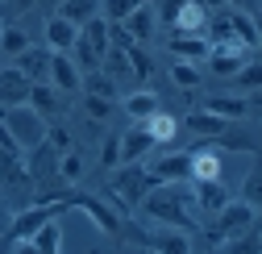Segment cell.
Instances as JSON below:
<instances>
[{
    "mask_svg": "<svg viewBox=\"0 0 262 254\" xmlns=\"http://www.w3.org/2000/svg\"><path fill=\"white\" fill-rule=\"evenodd\" d=\"M138 208L146 217H154L158 225H175V229H187V234L200 229V213H195V200H191V179H162V183H154L142 196Z\"/></svg>",
    "mask_w": 262,
    "mask_h": 254,
    "instance_id": "obj_1",
    "label": "cell"
},
{
    "mask_svg": "<svg viewBox=\"0 0 262 254\" xmlns=\"http://www.w3.org/2000/svg\"><path fill=\"white\" fill-rule=\"evenodd\" d=\"M158 179H154V171L150 167H138V163H117L113 167V179H108V187H104V200L113 204V213L125 221L129 213H134L138 204H142V196L150 192Z\"/></svg>",
    "mask_w": 262,
    "mask_h": 254,
    "instance_id": "obj_2",
    "label": "cell"
},
{
    "mask_svg": "<svg viewBox=\"0 0 262 254\" xmlns=\"http://www.w3.org/2000/svg\"><path fill=\"white\" fill-rule=\"evenodd\" d=\"M254 221H258V208L246 204V200H225L216 213H212V225H208V246L212 250H225L233 238H242L246 229H254Z\"/></svg>",
    "mask_w": 262,
    "mask_h": 254,
    "instance_id": "obj_3",
    "label": "cell"
},
{
    "mask_svg": "<svg viewBox=\"0 0 262 254\" xmlns=\"http://www.w3.org/2000/svg\"><path fill=\"white\" fill-rule=\"evenodd\" d=\"M67 208H71V200H67V196L29 204L25 213H17V217H13V225H9V238H5V246H9V250H29V246H25V238L34 234V229L42 225V221H50V217H58V213H67Z\"/></svg>",
    "mask_w": 262,
    "mask_h": 254,
    "instance_id": "obj_4",
    "label": "cell"
},
{
    "mask_svg": "<svg viewBox=\"0 0 262 254\" xmlns=\"http://www.w3.org/2000/svg\"><path fill=\"white\" fill-rule=\"evenodd\" d=\"M0 121H5V130L13 134V142L21 150L38 146L46 138V117L38 109H29V104H5V109H0Z\"/></svg>",
    "mask_w": 262,
    "mask_h": 254,
    "instance_id": "obj_5",
    "label": "cell"
},
{
    "mask_svg": "<svg viewBox=\"0 0 262 254\" xmlns=\"http://www.w3.org/2000/svg\"><path fill=\"white\" fill-rule=\"evenodd\" d=\"M125 246H146V250H162V254H187V250H191V238H187V229L162 225V229H154V234L125 238Z\"/></svg>",
    "mask_w": 262,
    "mask_h": 254,
    "instance_id": "obj_6",
    "label": "cell"
},
{
    "mask_svg": "<svg viewBox=\"0 0 262 254\" xmlns=\"http://www.w3.org/2000/svg\"><path fill=\"white\" fill-rule=\"evenodd\" d=\"M67 200H71V208H83L100 234H108V238L121 234V217L113 213V204H108L104 196H88V192H79V196H67Z\"/></svg>",
    "mask_w": 262,
    "mask_h": 254,
    "instance_id": "obj_7",
    "label": "cell"
},
{
    "mask_svg": "<svg viewBox=\"0 0 262 254\" xmlns=\"http://www.w3.org/2000/svg\"><path fill=\"white\" fill-rule=\"evenodd\" d=\"M79 79H83V71L75 67V58L67 50H50V75H46V83H54L58 92H79Z\"/></svg>",
    "mask_w": 262,
    "mask_h": 254,
    "instance_id": "obj_8",
    "label": "cell"
},
{
    "mask_svg": "<svg viewBox=\"0 0 262 254\" xmlns=\"http://www.w3.org/2000/svg\"><path fill=\"white\" fill-rule=\"evenodd\" d=\"M212 9L204 5V0H179V13L171 21V34H204Z\"/></svg>",
    "mask_w": 262,
    "mask_h": 254,
    "instance_id": "obj_9",
    "label": "cell"
},
{
    "mask_svg": "<svg viewBox=\"0 0 262 254\" xmlns=\"http://www.w3.org/2000/svg\"><path fill=\"white\" fill-rule=\"evenodd\" d=\"M17 62H13V67L29 79V83H42L46 75H50V46H34V42H29L21 54H13Z\"/></svg>",
    "mask_w": 262,
    "mask_h": 254,
    "instance_id": "obj_10",
    "label": "cell"
},
{
    "mask_svg": "<svg viewBox=\"0 0 262 254\" xmlns=\"http://www.w3.org/2000/svg\"><path fill=\"white\" fill-rule=\"evenodd\" d=\"M154 146H158V142L150 138L146 121H134V125L121 134V163H142V158H146Z\"/></svg>",
    "mask_w": 262,
    "mask_h": 254,
    "instance_id": "obj_11",
    "label": "cell"
},
{
    "mask_svg": "<svg viewBox=\"0 0 262 254\" xmlns=\"http://www.w3.org/2000/svg\"><path fill=\"white\" fill-rule=\"evenodd\" d=\"M191 200H195V213L200 217H212L229 200V192H225L221 179H191Z\"/></svg>",
    "mask_w": 262,
    "mask_h": 254,
    "instance_id": "obj_12",
    "label": "cell"
},
{
    "mask_svg": "<svg viewBox=\"0 0 262 254\" xmlns=\"http://www.w3.org/2000/svg\"><path fill=\"white\" fill-rule=\"evenodd\" d=\"M125 34L134 38V42H150L154 38V29H158V17H154V0H146V5H138L134 13H129L125 21Z\"/></svg>",
    "mask_w": 262,
    "mask_h": 254,
    "instance_id": "obj_13",
    "label": "cell"
},
{
    "mask_svg": "<svg viewBox=\"0 0 262 254\" xmlns=\"http://www.w3.org/2000/svg\"><path fill=\"white\" fill-rule=\"evenodd\" d=\"M25 246L34 250V254H58V250H62V225H58V217L42 221V225L25 238Z\"/></svg>",
    "mask_w": 262,
    "mask_h": 254,
    "instance_id": "obj_14",
    "label": "cell"
},
{
    "mask_svg": "<svg viewBox=\"0 0 262 254\" xmlns=\"http://www.w3.org/2000/svg\"><path fill=\"white\" fill-rule=\"evenodd\" d=\"M150 171H154L158 183H162V179H191V154H183V150H179V154H175V150H171V154H158L154 163H150Z\"/></svg>",
    "mask_w": 262,
    "mask_h": 254,
    "instance_id": "obj_15",
    "label": "cell"
},
{
    "mask_svg": "<svg viewBox=\"0 0 262 254\" xmlns=\"http://www.w3.org/2000/svg\"><path fill=\"white\" fill-rule=\"evenodd\" d=\"M25 96H29V79L17 67H5L0 71V109L5 104H25Z\"/></svg>",
    "mask_w": 262,
    "mask_h": 254,
    "instance_id": "obj_16",
    "label": "cell"
},
{
    "mask_svg": "<svg viewBox=\"0 0 262 254\" xmlns=\"http://www.w3.org/2000/svg\"><path fill=\"white\" fill-rule=\"evenodd\" d=\"M171 54L187 62H204L208 58V38L204 34H171Z\"/></svg>",
    "mask_w": 262,
    "mask_h": 254,
    "instance_id": "obj_17",
    "label": "cell"
},
{
    "mask_svg": "<svg viewBox=\"0 0 262 254\" xmlns=\"http://www.w3.org/2000/svg\"><path fill=\"white\" fill-rule=\"evenodd\" d=\"M25 104H29V109H38L42 117H54V113L62 109V100H58V88H54V83H46V79H42V83H29V96H25Z\"/></svg>",
    "mask_w": 262,
    "mask_h": 254,
    "instance_id": "obj_18",
    "label": "cell"
},
{
    "mask_svg": "<svg viewBox=\"0 0 262 254\" xmlns=\"http://www.w3.org/2000/svg\"><path fill=\"white\" fill-rule=\"evenodd\" d=\"M75 34H79V25H71L67 17H50L46 21V46L50 50H71L75 46Z\"/></svg>",
    "mask_w": 262,
    "mask_h": 254,
    "instance_id": "obj_19",
    "label": "cell"
},
{
    "mask_svg": "<svg viewBox=\"0 0 262 254\" xmlns=\"http://www.w3.org/2000/svg\"><path fill=\"white\" fill-rule=\"evenodd\" d=\"M183 125H187L191 134H200L204 142H212L229 121H225V117H216V113H208V109H195V113H187V121H183Z\"/></svg>",
    "mask_w": 262,
    "mask_h": 254,
    "instance_id": "obj_20",
    "label": "cell"
},
{
    "mask_svg": "<svg viewBox=\"0 0 262 254\" xmlns=\"http://www.w3.org/2000/svg\"><path fill=\"white\" fill-rule=\"evenodd\" d=\"M146 130H150V138H154V142H175V138H179V117L154 109V113L146 117Z\"/></svg>",
    "mask_w": 262,
    "mask_h": 254,
    "instance_id": "obj_21",
    "label": "cell"
},
{
    "mask_svg": "<svg viewBox=\"0 0 262 254\" xmlns=\"http://www.w3.org/2000/svg\"><path fill=\"white\" fill-rule=\"evenodd\" d=\"M229 34H233L246 50H258V21H254V13H233L229 17Z\"/></svg>",
    "mask_w": 262,
    "mask_h": 254,
    "instance_id": "obj_22",
    "label": "cell"
},
{
    "mask_svg": "<svg viewBox=\"0 0 262 254\" xmlns=\"http://www.w3.org/2000/svg\"><path fill=\"white\" fill-rule=\"evenodd\" d=\"M154 109H158V96H154L150 88H138V92H129V96H125V113L134 117V121H146Z\"/></svg>",
    "mask_w": 262,
    "mask_h": 254,
    "instance_id": "obj_23",
    "label": "cell"
},
{
    "mask_svg": "<svg viewBox=\"0 0 262 254\" xmlns=\"http://www.w3.org/2000/svg\"><path fill=\"white\" fill-rule=\"evenodd\" d=\"M96 13H100V0H62V5H58V17H67L71 25H83Z\"/></svg>",
    "mask_w": 262,
    "mask_h": 254,
    "instance_id": "obj_24",
    "label": "cell"
},
{
    "mask_svg": "<svg viewBox=\"0 0 262 254\" xmlns=\"http://www.w3.org/2000/svg\"><path fill=\"white\" fill-rule=\"evenodd\" d=\"M204 109L216 113V117H225V121H242L246 117V100H237V96H208Z\"/></svg>",
    "mask_w": 262,
    "mask_h": 254,
    "instance_id": "obj_25",
    "label": "cell"
},
{
    "mask_svg": "<svg viewBox=\"0 0 262 254\" xmlns=\"http://www.w3.org/2000/svg\"><path fill=\"white\" fill-rule=\"evenodd\" d=\"M212 146H216V150H250V154H254V150H258V138H254V134H233V130L225 125V130L212 138Z\"/></svg>",
    "mask_w": 262,
    "mask_h": 254,
    "instance_id": "obj_26",
    "label": "cell"
},
{
    "mask_svg": "<svg viewBox=\"0 0 262 254\" xmlns=\"http://www.w3.org/2000/svg\"><path fill=\"white\" fill-rule=\"evenodd\" d=\"M125 54H129V71H134V79H150L154 75V58L146 54V42L125 46Z\"/></svg>",
    "mask_w": 262,
    "mask_h": 254,
    "instance_id": "obj_27",
    "label": "cell"
},
{
    "mask_svg": "<svg viewBox=\"0 0 262 254\" xmlns=\"http://www.w3.org/2000/svg\"><path fill=\"white\" fill-rule=\"evenodd\" d=\"M58 179L62 183H79L83 179V154L79 150H62L58 154Z\"/></svg>",
    "mask_w": 262,
    "mask_h": 254,
    "instance_id": "obj_28",
    "label": "cell"
},
{
    "mask_svg": "<svg viewBox=\"0 0 262 254\" xmlns=\"http://www.w3.org/2000/svg\"><path fill=\"white\" fill-rule=\"evenodd\" d=\"M79 88H83V92H96V96L117 100V79H108L100 67H96V71H88V79H79Z\"/></svg>",
    "mask_w": 262,
    "mask_h": 254,
    "instance_id": "obj_29",
    "label": "cell"
},
{
    "mask_svg": "<svg viewBox=\"0 0 262 254\" xmlns=\"http://www.w3.org/2000/svg\"><path fill=\"white\" fill-rule=\"evenodd\" d=\"M171 79L179 88H200V62H187V58H175V67H171Z\"/></svg>",
    "mask_w": 262,
    "mask_h": 254,
    "instance_id": "obj_30",
    "label": "cell"
},
{
    "mask_svg": "<svg viewBox=\"0 0 262 254\" xmlns=\"http://www.w3.org/2000/svg\"><path fill=\"white\" fill-rule=\"evenodd\" d=\"M138 5H146V0H100V17L104 21H125Z\"/></svg>",
    "mask_w": 262,
    "mask_h": 254,
    "instance_id": "obj_31",
    "label": "cell"
},
{
    "mask_svg": "<svg viewBox=\"0 0 262 254\" xmlns=\"http://www.w3.org/2000/svg\"><path fill=\"white\" fill-rule=\"evenodd\" d=\"M83 113L92 121H108L113 117V100L108 96H96V92H83Z\"/></svg>",
    "mask_w": 262,
    "mask_h": 254,
    "instance_id": "obj_32",
    "label": "cell"
},
{
    "mask_svg": "<svg viewBox=\"0 0 262 254\" xmlns=\"http://www.w3.org/2000/svg\"><path fill=\"white\" fill-rule=\"evenodd\" d=\"M258 79H262V71H258V58L250 54V62H242V71L233 75V83H237V88H250V92H258Z\"/></svg>",
    "mask_w": 262,
    "mask_h": 254,
    "instance_id": "obj_33",
    "label": "cell"
},
{
    "mask_svg": "<svg viewBox=\"0 0 262 254\" xmlns=\"http://www.w3.org/2000/svg\"><path fill=\"white\" fill-rule=\"evenodd\" d=\"M0 46H5V54H21L29 46V38L21 34V29H9V25H0Z\"/></svg>",
    "mask_w": 262,
    "mask_h": 254,
    "instance_id": "obj_34",
    "label": "cell"
},
{
    "mask_svg": "<svg viewBox=\"0 0 262 254\" xmlns=\"http://www.w3.org/2000/svg\"><path fill=\"white\" fill-rule=\"evenodd\" d=\"M117 163H121V134H108V138H104V146H100V167H108V171H113Z\"/></svg>",
    "mask_w": 262,
    "mask_h": 254,
    "instance_id": "obj_35",
    "label": "cell"
},
{
    "mask_svg": "<svg viewBox=\"0 0 262 254\" xmlns=\"http://www.w3.org/2000/svg\"><path fill=\"white\" fill-rule=\"evenodd\" d=\"M258 196H262V175H258V167H254V171L246 175V183H242V200L258 208Z\"/></svg>",
    "mask_w": 262,
    "mask_h": 254,
    "instance_id": "obj_36",
    "label": "cell"
},
{
    "mask_svg": "<svg viewBox=\"0 0 262 254\" xmlns=\"http://www.w3.org/2000/svg\"><path fill=\"white\" fill-rule=\"evenodd\" d=\"M46 142L62 154V150H71V134L67 130H62V125H46Z\"/></svg>",
    "mask_w": 262,
    "mask_h": 254,
    "instance_id": "obj_37",
    "label": "cell"
},
{
    "mask_svg": "<svg viewBox=\"0 0 262 254\" xmlns=\"http://www.w3.org/2000/svg\"><path fill=\"white\" fill-rule=\"evenodd\" d=\"M175 13H179V0H158V9H154V17H158V25H167V29H171V21H175Z\"/></svg>",
    "mask_w": 262,
    "mask_h": 254,
    "instance_id": "obj_38",
    "label": "cell"
},
{
    "mask_svg": "<svg viewBox=\"0 0 262 254\" xmlns=\"http://www.w3.org/2000/svg\"><path fill=\"white\" fill-rule=\"evenodd\" d=\"M225 5H237V9H250L254 13V0H225Z\"/></svg>",
    "mask_w": 262,
    "mask_h": 254,
    "instance_id": "obj_39",
    "label": "cell"
}]
</instances>
